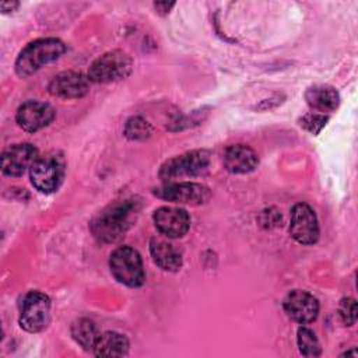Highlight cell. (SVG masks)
<instances>
[{"label":"cell","mask_w":358,"mask_h":358,"mask_svg":"<svg viewBox=\"0 0 358 358\" xmlns=\"http://www.w3.org/2000/svg\"><path fill=\"white\" fill-rule=\"evenodd\" d=\"M138 213L136 200H123L106 207L91 222L92 235L103 243L117 242L131 225L133 215Z\"/></svg>","instance_id":"1"},{"label":"cell","mask_w":358,"mask_h":358,"mask_svg":"<svg viewBox=\"0 0 358 358\" xmlns=\"http://www.w3.org/2000/svg\"><path fill=\"white\" fill-rule=\"evenodd\" d=\"M66 52V45L56 38H42L28 43L15 60V73L25 78L36 73L42 66L57 60Z\"/></svg>","instance_id":"2"},{"label":"cell","mask_w":358,"mask_h":358,"mask_svg":"<svg viewBox=\"0 0 358 358\" xmlns=\"http://www.w3.org/2000/svg\"><path fill=\"white\" fill-rule=\"evenodd\" d=\"M112 275L127 287L136 288L144 284L145 273L141 256L130 246H120L115 249L109 259Z\"/></svg>","instance_id":"3"},{"label":"cell","mask_w":358,"mask_h":358,"mask_svg":"<svg viewBox=\"0 0 358 358\" xmlns=\"http://www.w3.org/2000/svg\"><path fill=\"white\" fill-rule=\"evenodd\" d=\"M210 165V152L206 150H194L176 155L162 164L159 178L164 182H171L182 178H194L203 175Z\"/></svg>","instance_id":"4"},{"label":"cell","mask_w":358,"mask_h":358,"mask_svg":"<svg viewBox=\"0 0 358 358\" xmlns=\"http://www.w3.org/2000/svg\"><path fill=\"white\" fill-rule=\"evenodd\" d=\"M133 69L130 56L122 50H110L99 56L88 69V80L92 83H112L126 78Z\"/></svg>","instance_id":"5"},{"label":"cell","mask_w":358,"mask_h":358,"mask_svg":"<svg viewBox=\"0 0 358 358\" xmlns=\"http://www.w3.org/2000/svg\"><path fill=\"white\" fill-rule=\"evenodd\" d=\"M64 159L56 152L38 157L29 169L31 183L42 193H53L64 178Z\"/></svg>","instance_id":"6"},{"label":"cell","mask_w":358,"mask_h":358,"mask_svg":"<svg viewBox=\"0 0 358 358\" xmlns=\"http://www.w3.org/2000/svg\"><path fill=\"white\" fill-rule=\"evenodd\" d=\"M50 317V299L41 291H29L21 301L20 326L36 333L46 327Z\"/></svg>","instance_id":"7"},{"label":"cell","mask_w":358,"mask_h":358,"mask_svg":"<svg viewBox=\"0 0 358 358\" xmlns=\"http://www.w3.org/2000/svg\"><path fill=\"white\" fill-rule=\"evenodd\" d=\"M154 194L162 200H168L172 203L190 204V206H201L207 203L211 197V192L208 187L200 183H193V182H182V183L169 182L155 189Z\"/></svg>","instance_id":"8"},{"label":"cell","mask_w":358,"mask_h":358,"mask_svg":"<svg viewBox=\"0 0 358 358\" xmlns=\"http://www.w3.org/2000/svg\"><path fill=\"white\" fill-rule=\"evenodd\" d=\"M291 236L302 245H313L319 239V224L315 211L305 203H298L291 211Z\"/></svg>","instance_id":"9"},{"label":"cell","mask_w":358,"mask_h":358,"mask_svg":"<svg viewBox=\"0 0 358 358\" xmlns=\"http://www.w3.org/2000/svg\"><path fill=\"white\" fill-rule=\"evenodd\" d=\"M55 116L56 112L49 103L29 99L18 108L15 120L22 130L28 133H35L49 126L53 122Z\"/></svg>","instance_id":"10"},{"label":"cell","mask_w":358,"mask_h":358,"mask_svg":"<svg viewBox=\"0 0 358 358\" xmlns=\"http://www.w3.org/2000/svg\"><path fill=\"white\" fill-rule=\"evenodd\" d=\"M282 308L289 319L301 324L313 322L319 313L317 299L312 294L302 289H294L288 292L284 298Z\"/></svg>","instance_id":"11"},{"label":"cell","mask_w":358,"mask_h":358,"mask_svg":"<svg viewBox=\"0 0 358 358\" xmlns=\"http://www.w3.org/2000/svg\"><path fill=\"white\" fill-rule=\"evenodd\" d=\"M38 150L29 143L14 144L1 155V171L4 175L17 178L21 176L38 159Z\"/></svg>","instance_id":"12"},{"label":"cell","mask_w":358,"mask_h":358,"mask_svg":"<svg viewBox=\"0 0 358 358\" xmlns=\"http://www.w3.org/2000/svg\"><path fill=\"white\" fill-rule=\"evenodd\" d=\"M157 229L168 238H180L190 228V217L186 210L178 207H159L152 215Z\"/></svg>","instance_id":"13"},{"label":"cell","mask_w":358,"mask_h":358,"mask_svg":"<svg viewBox=\"0 0 358 358\" xmlns=\"http://www.w3.org/2000/svg\"><path fill=\"white\" fill-rule=\"evenodd\" d=\"M90 90V80L81 73L63 71L55 76L49 84V92L53 96L64 99L83 98Z\"/></svg>","instance_id":"14"},{"label":"cell","mask_w":358,"mask_h":358,"mask_svg":"<svg viewBox=\"0 0 358 358\" xmlns=\"http://www.w3.org/2000/svg\"><path fill=\"white\" fill-rule=\"evenodd\" d=\"M259 164L257 154L245 144L229 145L224 152V166L231 173H249Z\"/></svg>","instance_id":"15"},{"label":"cell","mask_w":358,"mask_h":358,"mask_svg":"<svg viewBox=\"0 0 358 358\" xmlns=\"http://www.w3.org/2000/svg\"><path fill=\"white\" fill-rule=\"evenodd\" d=\"M150 253L154 263L165 271H178L182 266L180 252L165 239L152 238L150 242Z\"/></svg>","instance_id":"16"},{"label":"cell","mask_w":358,"mask_h":358,"mask_svg":"<svg viewBox=\"0 0 358 358\" xmlns=\"http://www.w3.org/2000/svg\"><path fill=\"white\" fill-rule=\"evenodd\" d=\"M306 103L310 109L324 115V112H333L340 102L338 92L333 87L315 85L305 92Z\"/></svg>","instance_id":"17"},{"label":"cell","mask_w":358,"mask_h":358,"mask_svg":"<svg viewBox=\"0 0 358 358\" xmlns=\"http://www.w3.org/2000/svg\"><path fill=\"white\" fill-rule=\"evenodd\" d=\"M92 351L96 357H123L129 351V340L117 331H105L99 334Z\"/></svg>","instance_id":"18"},{"label":"cell","mask_w":358,"mask_h":358,"mask_svg":"<svg viewBox=\"0 0 358 358\" xmlns=\"http://www.w3.org/2000/svg\"><path fill=\"white\" fill-rule=\"evenodd\" d=\"M71 336L77 344H80L84 350L90 351L94 350V345L99 337V331L92 320L87 317H80L71 324Z\"/></svg>","instance_id":"19"},{"label":"cell","mask_w":358,"mask_h":358,"mask_svg":"<svg viewBox=\"0 0 358 358\" xmlns=\"http://www.w3.org/2000/svg\"><path fill=\"white\" fill-rule=\"evenodd\" d=\"M296 341H298V347L302 355L305 357H319L320 355V344L315 336V333L306 327V326H301L298 329V336H296Z\"/></svg>","instance_id":"20"},{"label":"cell","mask_w":358,"mask_h":358,"mask_svg":"<svg viewBox=\"0 0 358 358\" xmlns=\"http://www.w3.org/2000/svg\"><path fill=\"white\" fill-rule=\"evenodd\" d=\"M151 126L140 116H134L127 120L124 126V136L129 140H145L151 136Z\"/></svg>","instance_id":"21"},{"label":"cell","mask_w":358,"mask_h":358,"mask_svg":"<svg viewBox=\"0 0 358 358\" xmlns=\"http://www.w3.org/2000/svg\"><path fill=\"white\" fill-rule=\"evenodd\" d=\"M338 313H340V317L344 322V324L352 326L357 320V303H355V301L352 298H344L340 302Z\"/></svg>","instance_id":"22"},{"label":"cell","mask_w":358,"mask_h":358,"mask_svg":"<svg viewBox=\"0 0 358 358\" xmlns=\"http://www.w3.org/2000/svg\"><path fill=\"white\" fill-rule=\"evenodd\" d=\"M327 117L322 113H308L301 119V126L312 134H317L326 124Z\"/></svg>","instance_id":"23"},{"label":"cell","mask_w":358,"mask_h":358,"mask_svg":"<svg viewBox=\"0 0 358 358\" xmlns=\"http://www.w3.org/2000/svg\"><path fill=\"white\" fill-rule=\"evenodd\" d=\"M175 6V3H168V1H158V3H154V7L161 13V14H166L169 13V10Z\"/></svg>","instance_id":"24"},{"label":"cell","mask_w":358,"mask_h":358,"mask_svg":"<svg viewBox=\"0 0 358 358\" xmlns=\"http://www.w3.org/2000/svg\"><path fill=\"white\" fill-rule=\"evenodd\" d=\"M18 7L17 1H1L0 3V8L3 13H8V11H14Z\"/></svg>","instance_id":"25"}]
</instances>
